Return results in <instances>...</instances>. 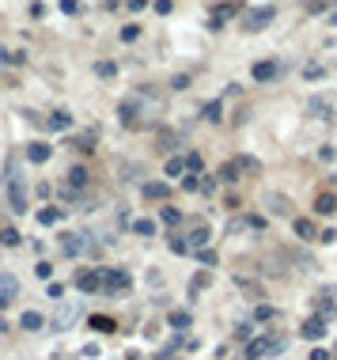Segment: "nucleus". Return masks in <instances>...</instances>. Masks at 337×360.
<instances>
[{
	"label": "nucleus",
	"mask_w": 337,
	"mask_h": 360,
	"mask_svg": "<svg viewBox=\"0 0 337 360\" xmlns=\"http://www.w3.org/2000/svg\"><path fill=\"white\" fill-rule=\"evenodd\" d=\"M129 289H133V277L125 270H102V292L106 296H125Z\"/></svg>",
	"instance_id": "obj_1"
},
{
	"label": "nucleus",
	"mask_w": 337,
	"mask_h": 360,
	"mask_svg": "<svg viewBox=\"0 0 337 360\" xmlns=\"http://www.w3.org/2000/svg\"><path fill=\"white\" fill-rule=\"evenodd\" d=\"M277 349H284V341H280V338H250L242 356H247V360H266L269 353H277Z\"/></svg>",
	"instance_id": "obj_2"
},
{
	"label": "nucleus",
	"mask_w": 337,
	"mask_h": 360,
	"mask_svg": "<svg viewBox=\"0 0 337 360\" xmlns=\"http://www.w3.org/2000/svg\"><path fill=\"white\" fill-rule=\"evenodd\" d=\"M61 251L69 254V258L88 254V251H91V235H88V232H69V235H61Z\"/></svg>",
	"instance_id": "obj_3"
},
{
	"label": "nucleus",
	"mask_w": 337,
	"mask_h": 360,
	"mask_svg": "<svg viewBox=\"0 0 337 360\" xmlns=\"http://www.w3.org/2000/svg\"><path fill=\"white\" fill-rule=\"evenodd\" d=\"M8 201H12V209H15V212H23V209H27V190H23L20 174H15V163H8Z\"/></svg>",
	"instance_id": "obj_4"
},
{
	"label": "nucleus",
	"mask_w": 337,
	"mask_h": 360,
	"mask_svg": "<svg viewBox=\"0 0 337 360\" xmlns=\"http://www.w3.org/2000/svg\"><path fill=\"white\" fill-rule=\"evenodd\" d=\"M80 319V303H61L57 311H53V330H72V322Z\"/></svg>",
	"instance_id": "obj_5"
},
{
	"label": "nucleus",
	"mask_w": 337,
	"mask_h": 360,
	"mask_svg": "<svg viewBox=\"0 0 337 360\" xmlns=\"http://www.w3.org/2000/svg\"><path fill=\"white\" fill-rule=\"evenodd\" d=\"M273 8H250V12H242V27L247 31H261L266 23H273Z\"/></svg>",
	"instance_id": "obj_6"
},
{
	"label": "nucleus",
	"mask_w": 337,
	"mask_h": 360,
	"mask_svg": "<svg viewBox=\"0 0 337 360\" xmlns=\"http://www.w3.org/2000/svg\"><path fill=\"white\" fill-rule=\"evenodd\" d=\"M303 338H307V341H322V338H326V319H322V315L307 319V322H303Z\"/></svg>",
	"instance_id": "obj_7"
},
{
	"label": "nucleus",
	"mask_w": 337,
	"mask_h": 360,
	"mask_svg": "<svg viewBox=\"0 0 337 360\" xmlns=\"http://www.w3.org/2000/svg\"><path fill=\"white\" fill-rule=\"evenodd\" d=\"M80 292H102V270H91V273H80L76 277Z\"/></svg>",
	"instance_id": "obj_8"
},
{
	"label": "nucleus",
	"mask_w": 337,
	"mask_h": 360,
	"mask_svg": "<svg viewBox=\"0 0 337 360\" xmlns=\"http://www.w3.org/2000/svg\"><path fill=\"white\" fill-rule=\"evenodd\" d=\"M137 114H140V99H125V103L118 106V118L125 125H137Z\"/></svg>",
	"instance_id": "obj_9"
},
{
	"label": "nucleus",
	"mask_w": 337,
	"mask_h": 360,
	"mask_svg": "<svg viewBox=\"0 0 337 360\" xmlns=\"http://www.w3.org/2000/svg\"><path fill=\"white\" fill-rule=\"evenodd\" d=\"M140 193H144L148 201H163L167 193H171V186H167V182H144V186H140Z\"/></svg>",
	"instance_id": "obj_10"
},
{
	"label": "nucleus",
	"mask_w": 337,
	"mask_h": 360,
	"mask_svg": "<svg viewBox=\"0 0 337 360\" xmlns=\"http://www.w3.org/2000/svg\"><path fill=\"white\" fill-rule=\"evenodd\" d=\"M209 239H212V232H209V228H205V224H198V228H193L190 235H186V243H190V251H201V247L209 243Z\"/></svg>",
	"instance_id": "obj_11"
},
{
	"label": "nucleus",
	"mask_w": 337,
	"mask_h": 360,
	"mask_svg": "<svg viewBox=\"0 0 337 360\" xmlns=\"http://www.w3.org/2000/svg\"><path fill=\"white\" fill-rule=\"evenodd\" d=\"M167 174H171V179H186V174H190L186 155H171V160H167Z\"/></svg>",
	"instance_id": "obj_12"
},
{
	"label": "nucleus",
	"mask_w": 337,
	"mask_h": 360,
	"mask_svg": "<svg viewBox=\"0 0 337 360\" xmlns=\"http://www.w3.org/2000/svg\"><path fill=\"white\" fill-rule=\"evenodd\" d=\"M266 228V220L258 216H242V220H231V232H261Z\"/></svg>",
	"instance_id": "obj_13"
},
{
	"label": "nucleus",
	"mask_w": 337,
	"mask_h": 360,
	"mask_svg": "<svg viewBox=\"0 0 337 360\" xmlns=\"http://www.w3.org/2000/svg\"><path fill=\"white\" fill-rule=\"evenodd\" d=\"M277 72H280L277 61H258V64H254V80H261V84H266V80H273Z\"/></svg>",
	"instance_id": "obj_14"
},
{
	"label": "nucleus",
	"mask_w": 337,
	"mask_h": 360,
	"mask_svg": "<svg viewBox=\"0 0 337 360\" xmlns=\"http://www.w3.org/2000/svg\"><path fill=\"white\" fill-rule=\"evenodd\" d=\"M20 326L27 330V334H34V330L46 326V319L39 315V311H23V315H20Z\"/></svg>",
	"instance_id": "obj_15"
},
{
	"label": "nucleus",
	"mask_w": 337,
	"mask_h": 360,
	"mask_svg": "<svg viewBox=\"0 0 337 360\" xmlns=\"http://www.w3.org/2000/svg\"><path fill=\"white\" fill-rule=\"evenodd\" d=\"M46 125H50V129H57V133H61V129H69V125H72V114H69V110H53V114H50V122H46Z\"/></svg>",
	"instance_id": "obj_16"
},
{
	"label": "nucleus",
	"mask_w": 337,
	"mask_h": 360,
	"mask_svg": "<svg viewBox=\"0 0 337 360\" xmlns=\"http://www.w3.org/2000/svg\"><path fill=\"white\" fill-rule=\"evenodd\" d=\"M231 15H235V8H231V4H220L216 8V12H212V31H220V27H223V20H231Z\"/></svg>",
	"instance_id": "obj_17"
},
{
	"label": "nucleus",
	"mask_w": 337,
	"mask_h": 360,
	"mask_svg": "<svg viewBox=\"0 0 337 360\" xmlns=\"http://www.w3.org/2000/svg\"><path fill=\"white\" fill-rule=\"evenodd\" d=\"M318 315L322 319H330V315H337V307H333V300H330V292H318Z\"/></svg>",
	"instance_id": "obj_18"
},
{
	"label": "nucleus",
	"mask_w": 337,
	"mask_h": 360,
	"mask_svg": "<svg viewBox=\"0 0 337 360\" xmlns=\"http://www.w3.org/2000/svg\"><path fill=\"white\" fill-rule=\"evenodd\" d=\"M27 160H31V163H46V160H50V144H31V148H27Z\"/></svg>",
	"instance_id": "obj_19"
},
{
	"label": "nucleus",
	"mask_w": 337,
	"mask_h": 360,
	"mask_svg": "<svg viewBox=\"0 0 337 360\" xmlns=\"http://www.w3.org/2000/svg\"><path fill=\"white\" fill-rule=\"evenodd\" d=\"M333 209H337V198H333V193H318L315 212H322V216H326V212H333Z\"/></svg>",
	"instance_id": "obj_20"
},
{
	"label": "nucleus",
	"mask_w": 337,
	"mask_h": 360,
	"mask_svg": "<svg viewBox=\"0 0 337 360\" xmlns=\"http://www.w3.org/2000/svg\"><path fill=\"white\" fill-rule=\"evenodd\" d=\"M69 186L83 190V186H88V171H83V167H72V171H69Z\"/></svg>",
	"instance_id": "obj_21"
},
{
	"label": "nucleus",
	"mask_w": 337,
	"mask_h": 360,
	"mask_svg": "<svg viewBox=\"0 0 337 360\" xmlns=\"http://www.w3.org/2000/svg\"><path fill=\"white\" fill-rule=\"evenodd\" d=\"M0 243H4V247H20V232H15V228H0Z\"/></svg>",
	"instance_id": "obj_22"
},
{
	"label": "nucleus",
	"mask_w": 337,
	"mask_h": 360,
	"mask_svg": "<svg viewBox=\"0 0 337 360\" xmlns=\"http://www.w3.org/2000/svg\"><path fill=\"white\" fill-rule=\"evenodd\" d=\"M133 232L148 239V235H156V224H152V220H133Z\"/></svg>",
	"instance_id": "obj_23"
},
{
	"label": "nucleus",
	"mask_w": 337,
	"mask_h": 360,
	"mask_svg": "<svg viewBox=\"0 0 337 360\" xmlns=\"http://www.w3.org/2000/svg\"><path fill=\"white\" fill-rule=\"evenodd\" d=\"M91 326H95L99 334H110V330H114V319H106V315H95V319H91Z\"/></svg>",
	"instance_id": "obj_24"
},
{
	"label": "nucleus",
	"mask_w": 337,
	"mask_h": 360,
	"mask_svg": "<svg viewBox=\"0 0 337 360\" xmlns=\"http://www.w3.org/2000/svg\"><path fill=\"white\" fill-rule=\"evenodd\" d=\"M159 220H163V224H179V220H182V212L174 209V205H167L163 212H159Z\"/></svg>",
	"instance_id": "obj_25"
},
{
	"label": "nucleus",
	"mask_w": 337,
	"mask_h": 360,
	"mask_svg": "<svg viewBox=\"0 0 337 360\" xmlns=\"http://www.w3.org/2000/svg\"><path fill=\"white\" fill-rule=\"evenodd\" d=\"M95 72H99L102 80H114V76H118V69H114L110 61H99V64H95Z\"/></svg>",
	"instance_id": "obj_26"
},
{
	"label": "nucleus",
	"mask_w": 337,
	"mask_h": 360,
	"mask_svg": "<svg viewBox=\"0 0 337 360\" xmlns=\"http://www.w3.org/2000/svg\"><path fill=\"white\" fill-rule=\"evenodd\" d=\"M61 220V209H42L39 212V224H57Z\"/></svg>",
	"instance_id": "obj_27"
},
{
	"label": "nucleus",
	"mask_w": 337,
	"mask_h": 360,
	"mask_svg": "<svg viewBox=\"0 0 337 360\" xmlns=\"http://www.w3.org/2000/svg\"><path fill=\"white\" fill-rule=\"evenodd\" d=\"M296 235H303V239H315V228H311V220H303V216H299V220H296Z\"/></svg>",
	"instance_id": "obj_28"
},
{
	"label": "nucleus",
	"mask_w": 337,
	"mask_h": 360,
	"mask_svg": "<svg viewBox=\"0 0 337 360\" xmlns=\"http://www.w3.org/2000/svg\"><path fill=\"white\" fill-rule=\"evenodd\" d=\"M171 326H174V330H186V326H190V311H174V315H171Z\"/></svg>",
	"instance_id": "obj_29"
},
{
	"label": "nucleus",
	"mask_w": 337,
	"mask_h": 360,
	"mask_svg": "<svg viewBox=\"0 0 337 360\" xmlns=\"http://www.w3.org/2000/svg\"><path fill=\"white\" fill-rule=\"evenodd\" d=\"M0 289H4L8 296H12V292L20 289V284H15V277H12V273H0Z\"/></svg>",
	"instance_id": "obj_30"
},
{
	"label": "nucleus",
	"mask_w": 337,
	"mask_h": 360,
	"mask_svg": "<svg viewBox=\"0 0 337 360\" xmlns=\"http://www.w3.org/2000/svg\"><path fill=\"white\" fill-rule=\"evenodd\" d=\"M239 171H242V163L235 160V163H228V167H223L220 174H223V179H228V182H235V179H239Z\"/></svg>",
	"instance_id": "obj_31"
},
{
	"label": "nucleus",
	"mask_w": 337,
	"mask_h": 360,
	"mask_svg": "<svg viewBox=\"0 0 337 360\" xmlns=\"http://www.w3.org/2000/svg\"><path fill=\"white\" fill-rule=\"evenodd\" d=\"M201 114H205V122H220V103H209Z\"/></svg>",
	"instance_id": "obj_32"
},
{
	"label": "nucleus",
	"mask_w": 337,
	"mask_h": 360,
	"mask_svg": "<svg viewBox=\"0 0 337 360\" xmlns=\"http://www.w3.org/2000/svg\"><path fill=\"white\" fill-rule=\"evenodd\" d=\"M235 338L239 341H250V338H254V326H250V322H242V326L235 330Z\"/></svg>",
	"instance_id": "obj_33"
},
{
	"label": "nucleus",
	"mask_w": 337,
	"mask_h": 360,
	"mask_svg": "<svg viewBox=\"0 0 337 360\" xmlns=\"http://www.w3.org/2000/svg\"><path fill=\"white\" fill-rule=\"evenodd\" d=\"M34 273H39L42 281H50V277H53V265H50V262H39V265H34Z\"/></svg>",
	"instance_id": "obj_34"
},
{
	"label": "nucleus",
	"mask_w": 337,
	"mask_h": 360,
	"mask_svg": "<svg viewBox=\"0 0 337 360\" xmlns=\"http://www.w3.org/2000/svg\"><path fill=\"white\" fill-rule=\"evenodd\" d=\"M171 251H174V254H186V251H190V243H186V239H179V235H174V239H171Z\"/></svg>",
	"instance_id": "obj_35"
},
{
	"label": "nucleus",
	"mask_w": 337,
	"mask_h": 360,
	"mask_svg": "<svg viewBox=\"0 0 337 360\" xmlns=\"http://www.w3.org/2000/svg\"><path fill=\"white\" fill-rule=\"evenodd\" d=\"M137 34H140V27H133V23H129V27H121V39H125V42H133Z\"/></svg>",
	"instance_id": "obj_36"
},
{
	"label": "nucleus",
	"mask_w": 337,
	"mask_h": 360,
	"mask_svg": "<svg viewBox=\"0 0 337 360\" xmlns=\"http://www.w3.org/2000/svg\"><path fill=\"white\" fill-rule=\"evenodd\" d=\"M303 76H307V80H318V76H322V64H307Z\"/></svg>",
	"instance_id": "obj_37"
},
{
	"label": "nucleus",
	"mask_w": 337,
	"mask_h": 360,
	"mask_svg": "<svg viewBox=\"0 0 337 360\" xmlns=\"http://www.w3.org/2000/svg\"><path fill=\"white\" fill-rule=\"evenodd\" d=\"M46 296H50V300H61V296H64V289H61V284H57V281H53V284H50V289H46Z\"/></svg>",
	"instance_id": "obj_38"
},
{
	"label": "nucleus",
	"mask_w": 337,
	"mask_h": 360,
	"mask_svg": "<svg viewBox=\"0 0 337 360\" xmlns=\"http://www.w3.org/2000/svg\"><path fill=\"white\" fill-rule=\"evenodd\" d=\"M311 110H315V118H330V114H326V103H322V99H315Z\"/></svg>",
	"instance_id": "obj_39"
},
{
	"label": "nucleus",
	"mask_w": 337,
	"mask_h": 360,
	"mask_svg": "<svg viewBox=\"0 0 337 360\" xmlns=\"http://www.w3.org/2000/svg\"><path fill=\"white\" fill-rule=\"evenodd\" d=\"M171 88H174V91H182V88H190V76H174V80H171Z\"/></svg>",
	"instance_id": "obj_40"
},
{
	"label": "nucleus",
	"mask_w": 337,
	"mask_h": 360,
	"mask_svg": "<svg viewBox=\"0 0 337 360\" xmlns=\"http://www.w3.org/2000/svg\"><path fill=\"white\" fill-rule=\"evenodd\" d=\"M182 186H186V190H198V186H201V182H198V174H186V179H182Z\"/></svg>",
	"instance_id": "obj_41"
},
{
	"label": "nucleus",
	"mask_w": 337,
	"mask_h": 360,
	"mask_svg": "<svg viewBox=\"0 0 337 360\" xmlns=\"http://www.w3.org/2000/svg\"><path fill=\"white\" fill-rule=\"evenodd\" d=\"M198 258H201V265H216V254H212V251H201Z\"/></svg>",
	"instance_id": "obj_42"
},
{
	"label": "nucleus",
	"mask_w": 337,
	"mask_h": 360,
	"mask_svg": "<svg viewBox=\"0 0 337 360\" xmlns=\"http://www.w3.org/2000/svg\"><path fill=\"white\" fill-rule=\"evenodd\" d=\"M156 12L167 15V12H171V0H156Z\"/></svg>",
	"instance_id": "obj_43"
},
{
	"label": "nucleus",
	"mask_w": 337,
	"mask_h": 360,
	"mask_svg": "<svg viewBox=\"0 0 337 360\" xmlns=\"http://www.w3.org/2000/svg\"><path fill=\"white\" fill-rule=\"evenodd\" d=\"M61 12H69V15H72V12H76V0H61Z\"/></svg>",
	"instance_id": "obj_44"
},
{
	"label": "nucleus",
	"mask_w": 337,
	"mask_h": 360,
	"mask_svg": "<svg viewBox=\"0 0 337 360\" xmlns=\"http://www.w3.org/2000/svg\"><path fill=\"white\" fill-rule=\"evenodd\" d=\"M311 360H330V353H326V349H315V353H311Z\"/></svg>",
	"instance_id": "obj_45"
},
{
	"label": "nucleus",
	"mask_w": 337,
	"mask_h": 360,
	"mask_svg": "<svg viewBox=\"0 0 337 360\" xmlns=\"http://www.w3.org/2000/svg\"><path fill=\"white\" fill-rule=\"evenodd\" d=\"M148 4V0H129V8H144Z\"/></svg>",
	"instance_id": "obj_46"
},
{
	"label": "nucleus",
	"mask_w": 337,
	"mask_h": 360,
	"mask_svg": "<svg viewBox=\"0 0 337 360\" xmlns=\"http://www.w3.org/2000/svg\"><path fill=\"white\" fill-rule=\"evenodd\" d=\"M0 330H8V322H4V319H0Z\"/></svg>",
	"instance_id": "obj_47"
},
{
	"label": "nucleus",
	"mask_w": 337,
	"mask_h": 360,
	"mask_svg": "<svg viewBox=\"0 0 337 360\" xmlns=\"http://www.w3.org/2000/svg\"><path fill=\"white\" fill-rule=\"evenodd\" d=\"M4 303H8V296H0V307H4Z\"/></svg>",
	"instance_id": "obj_48"
}]
</instances>
